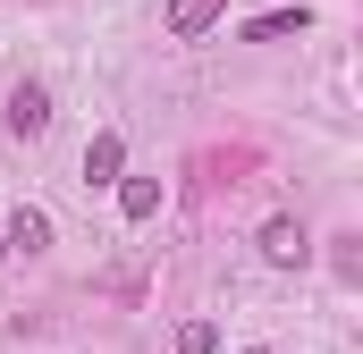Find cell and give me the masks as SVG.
Listing matches in <instances>:
<instances>
[{"instance_id": "obj_1", "label": "cell", "mask_w": 363, "mask_h": 354, "mask_svg": "<svg viewBox=\"0 0 363 354\" xmlns=\"http://www.w3.org/2000/svg\"><path fill=\"white\" fill-rule=\"evenodd\" d=\"M262 262H271V270H304V262H313L304 219H262Z\"/></svg>"}, {"instance_id": "obj_2", "label": "cell", "mask_w": 363, "mask_h": 354, "mask_svg": "<svg viewBox=\"0 0 363 354\" xmlns=\"http://www.w3.org/2000/svg\"><path fill=\"white\" fill-rule=\"evenodd\" d=\"M228 17V0H169V42H203Z\"/></svg>"}, {"instance_id": "obj_3", "label": "cell", "mask_w": 363, "mask_h": 354, "mask_svg": "<svg viewBox=\"0 0 363 354\" xmlns=\"http://www.w3.org/2000/svg\"><path fill=\"white\" fill-rule=\"evenodd\" d=\"M127 177V144H118V127H101L85 144V185H118Z\"/></svg>"}, {"instance_id": "obj_4", "label": "cell", "mask_w": 363, "mask_h": 354, "mask_svg": "<svg viewBox=\"0 0 363 354\" xmlns=\"http://www.w3.org/2000/svg\"><path fill=\"white\" fill-rule=\"evenodd\" d=\"M0 236H9V253H51V211H34V202H17Z\"/></svg>"}, {"instance_id": "obj_5", "label": "cell", "mask_w": 363, "mask_h": 354, "mask_svg": "<svg viewBox=\"0 0 363 354\" xmlns=\"http://www.w3.org/2000/svg\"><path fill=\"white\" fill-rule=\"evenodd\" d=\"M9 127H17V135H43V127H51V93H43V85H17V93H9Z\"/></svg>"}, {"instance_id": "obj_6", "label": "cell", "mask_w": 363, "mask_h": 354, "mask_svg": "<svg viewBox=\"0 0 363 354\" xmlns=\"http://www.w3.org/2000/svg\"><path fill=\"white\" fill-rule=\"evenodd\" d=\"M304 25H313V8L296 0V8H271V17H254V25H245V42H287V34H304Z\"/></svg>"}, {"instance_id": "obj_7", "label": "cell", "mask_w": 363, "mask_h": 354, "mask_svg": "<svg viewBox=\"0 0 363 354\" xmlns=\"http://www.w3.org/2000/svg\"><path fill=\"white\" fill-rule=\"evenodd\" d=\"M118 211L127 219H152L161 211V177H118Z\"/></svg>"}, {"instance_id": "obj_8", "label": "cell", "mask_w": 363, "mask_h": 354, "mask_svg": "<svg viewBox=\"0 0 363 354\" xmlns=\"http://www.w3.org/2000/svg\"><path fill=\"white\" fill-rule=\"evenodd\" d=\"M178 354H220V329H211V321H186V329H178Z\"/></svg>"}, {"instance_id": "obj_9", "label": "cell", "mask_w": 363, "mask_h": 354, "mask_svg": "<svg viewBox=\"0 0 363 354\" xmlns=\"http://www.w3.org/2000/svg\"><path fill=\"white\" fill-rule=\"evenodd\" d=\"M338 278H347V287L363 278V236H338Z\"/></svg>"}, {"instance_id": "obj_10", "label": "cell", "mask_w": 363, "mask_h": 354, "mask_svg": "<svg viewBox=\"0 0 363 354\" xmlns=\"http://www.w3.org/2000/svg\"><path fill=\"white\" fill-rule=\"evenodd\" d=\"M237 354H271V346H237Z\"/></svg>"}, {"instance_id": "obj_11", "label": "cell", "mask_w": 363, "mask_h": 354, "mask_svg": "<svg viewBox=\"0 0 363 354\" xmlns=\"http://www.w3.org/2000/svg\"><path fill=\"white\" fill-rule=\"evenodd\" d=\"M0 262H9V236H0Z\"/></svg>"}]
</instances>
